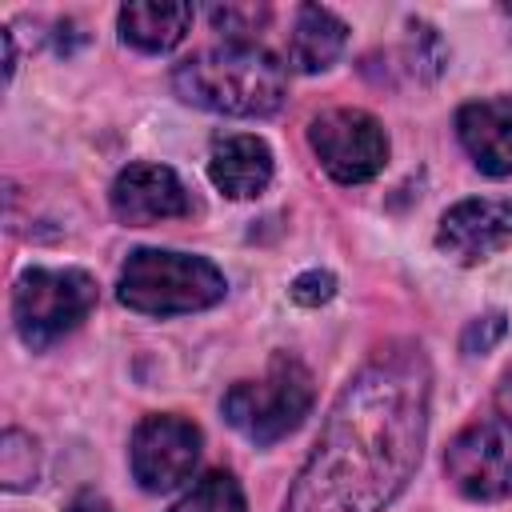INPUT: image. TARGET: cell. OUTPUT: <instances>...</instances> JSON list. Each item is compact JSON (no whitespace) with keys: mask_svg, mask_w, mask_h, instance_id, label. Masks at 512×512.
<instances>
[{"mask_svg":"<svg viewBox=\"0 0 512 512\" xmlns=\"http://www.w3.org/2000/svg\"><path fill=\"white\" fill-rule=\"evenodd\" d=\"M428 392L432 368L420 344L380 348L340 388L284 512H384L420 464Z\"/></svg>","mask_w":512,"mask_h":512,"instance_id":"1","label":"cell"},{"mask_svg":"<svg viewBox=\"0 0 512 512\" xmlns=\"http://www.w3.org/2000/svg\"><path fill=\"white\" fill-rule=\"evenodd\" d=\"M172 88L184 104L220 116H272L284 104V64L260 44L204 48L172 72Z\"/></svg>","mask_w":512,"mask_h":512,"instance_id":"2","label":"cell"},{"mask_svg":"<svg viewBox=\"0 0 512 512\" xmlns=\"http://www.w3.org/2000/svg\"><path fill=\"white\" fill-rule=\"evenodd\" d=\"M224 292H228V280L212 260L172 252V248L128 252L120 280H116L120 304L132 312H144V316L200 312V308L220 304Z\"/></svg>","mask_w":512,"mask_h":512,"instance_id":"3","label":"cell"},{"mask_svg":"<svg viewBox=\"0 0 512 512\" xmlns=\"http://www.w3.org/2000/svg\"><path fill=\"white\" fill-rule=\"evenodd\" d=\"M312 396H316L312 372L296 356L280 352V356H272V364L260 380L232 384L224 392L220 408H224V420L240 436H248L252 444L264 448V444H276L280 436H288L292 428H300V420L312 408Z\"/></svg>","mask_w":512,"mask_h":512,"instance_id":"4","label":"cell"},{"mask_svg":"<svg viewBox=\"0 0 512 512\" xmlns=\"http://www.w3.org/2000/svg\"><path fill=\"white\" fill-rule=\"evenodd\" d=\"M96 308V280L84 268H24L12 288V320L28 348H48Z\"/></svg>","mask_w":512,"mask_h":512,"instance_id":"5","label":"cell"},{"mask_svg":"<svg viewBox=\"0 0 512 512\" xmlns=\"http://www.w3.org/2000/svg\"><path fill=\"white\" fill-rule=\"evenodd\" d=\"M308 144L336 184H364L388 160V136L364 108H328L308 124Z\"/></svg>","mask_w":512,"mask_h":512,"instance_id":"6","label":"cell"},{"mask_svg":"<svg viewBox=\"0 0 512 512\" xmlns=\"http://www.w3.org/2000/svg\"><path fill=\"white\" fill-rule=\"evenodd\" d=\"M444 472L468 500L512 496V416H484L444 448Z\"/></svg>","mask_w":512,"mask_h":512,"instance_id":"7","label":"cell"},{"mask_svg":"<svg viewBox=\"0 0 512 512\" xmlns=\"http://www.w3.org/2000/svg\"><path fill=\"white\" fill-rule=\"evenodd\" d=\"M132 476L144 492H168L184 484L200 460V428L184 416L156 412L144 416L132 432Z\"/></svg>","mask_w":512,"mask_h":512,"instance_id":"8","label":"cell"},{"mask_svg":"<svg viewBox=\"0 0 512 512\" xmlns=\"http://www.w3.org/2000/svg\"><path fill=\"white\" fill-rule=\"evenodd\" d=\"M512 244V200L472 196L440 216L436 248L456 264H480Z\"/></svg>","mask_w":512,"mask_h":512,"instance_id":"9","label":"cell"},{"mask_svg":"<svg viewBox=\"0 0 512 512\" xmlns=\"http://www.w3.org/2000/svg\"><path fill=\"white\" fill-rule=\"evenodd\" d=\"M112 212H116V220H124L132 228H144V224H156V220L188 216L192 196L168 164H128L112 180Z\"/></svg>","mask_w":512,"mask_h":512,"instance_id":"10","label":"cell"},{"mask_svg":"<svg viewBox=\"0 0 512 512\" xmlns=\"http://www.w3.org/2000/svg\"><path fill=\"white\" fill-rule=\"evenodd\" d=\"M456 136L484 176H512V96L464 104L456 112Z\"/></svg>","mask_w":512,"mask_h":512,"instance_id":"11","label":"cell"},{"mask_svg":"<svg viewBox=\"0 0 512 512\" xmlns=\"http://www.w3.org/2000/svg\"><path fill=\"white\" fill-rule=\"evenodd\" d=\"M208 176L224 196L252 200L272 180V152L260 136H248V132L220 136L212 144V156H208Z\"/></svg>","mask_w":512,"mask_h":512,"instance_id":"12","label":"cell"},{"mask_svg":"<svg viewBox=\"0 0 512 512\" xmlns=\"http://www.w3.org/2000/svg\"><path fill=\"white\" fill-rule=\"evenodd\" d=\"M344 44H348V28H344L340 16H332L320 4H300L296 20H292V32H288L284 60L296 72H324V68L336 64Z\"/></svg>","mask_w":512,"mask_h":512,"instance_id":"13","label":"cell"},{"mask_svg":"<svg viewBox=\"0 0 512 512\" xmlns=\"http://www.w3.org/2000/svg\"><path fill=\"white\" fill-rule=\"evenodd\" d=\"M116 24L124 44L140 52H168L192 28V4H124Z\"/></svg>","mask_w":512,"mask_h":512,"instance_id":"14","label":"cell"},{"mask_svg":"<svg viewBox=\"0 0 512 512\" xmlns=\"http://www.w3.org/2000/svg\"><path fill=\"white\" fill-rule=\"evenodd\" d=\"M168 512H248V504H244V488L232 472H208Z\"/></svg>","mask_w":512,"mask_h":512,"instance_id":"15","label":"cell"},{"mask_svg":"<svg viewBox=\"0 0 512 512\" xmlns=\"http://www.w3.org/2000/svg\"><path fill=\"white\" fill-rule=\"evenodd\" d=\"M36 472H40V464H36V440L24 436V432H16V428H8L4 432V448H0V476H4V484L8 488H32L36 484Z\"/></svg>","mask_w":512,"mask_h":512,"instance_id":"16","label":"cell"},{"mask_svg":"<svg viewBox=\"0 0 512 512\" xmlns=\"http://www.w3.org/2000/svg\"><path fill=\"white\" fill-rule=\"evenodd\" d=\"M208 16H212V28L224 32L232 44H256V32L268 20V8H256V4H224V8H212Z\"/></svg>","mask_w":512,"mask_h":512,"instance_id":"17","label":"cell"},{"mask_svg":"<svg viewBox=\"0 0 512 512\" xmlns=\"http://www.w3.org/2000/svg\"><path fill=\"white\" fill-rule=\"evenodd\" d=\"M504 332H508V316L504 312H484V316L468 320V328L460 336V352L464 356H484L504 340Z\"/></svg>","mask_w":512,"mask_h":512,"instance_id":"18","label":"cell"},{"mask_svg":"<svg viewBox=\"0 0 512 512\" xmlns=\"http://www.w3.org/2000/svg\"><path fill=\"white\" fill-rule=\"evenodd\" d=\"M332 292H336V280H332V272H320V268L292 280V300L304 304V308H316V304L332 300Z\"/></svg>","mask_w":512,"mask_h":512,"instance_id":"19","label":"cell"},{"mask_svg":"<svg viewBox=\"0 0 512 512\" xmlns=\"http://www.w3.org/2000/svg\"><path fill=\"white\" fill-rule=\"evenodd\" d=\"M64 512H112V504L96 492H80V496H72V504Z\"/></svg>","mask_w":512,"mask_h":512,"instance_id":"20","label":"cell"},{"mask_svg":"<svg viewBox=\"0 0 512 512\" xmlns=\"http://www.w3.org/2000/svg\"><path fill=\"white\" fill-rule=\"evenodd\" d=\"M500 404L512 412V368L504 372V380H500Z\"/></svg>","mask_w":512,"mask_h":512,"instance_id":"21","label":"cell"}]
</instances>
